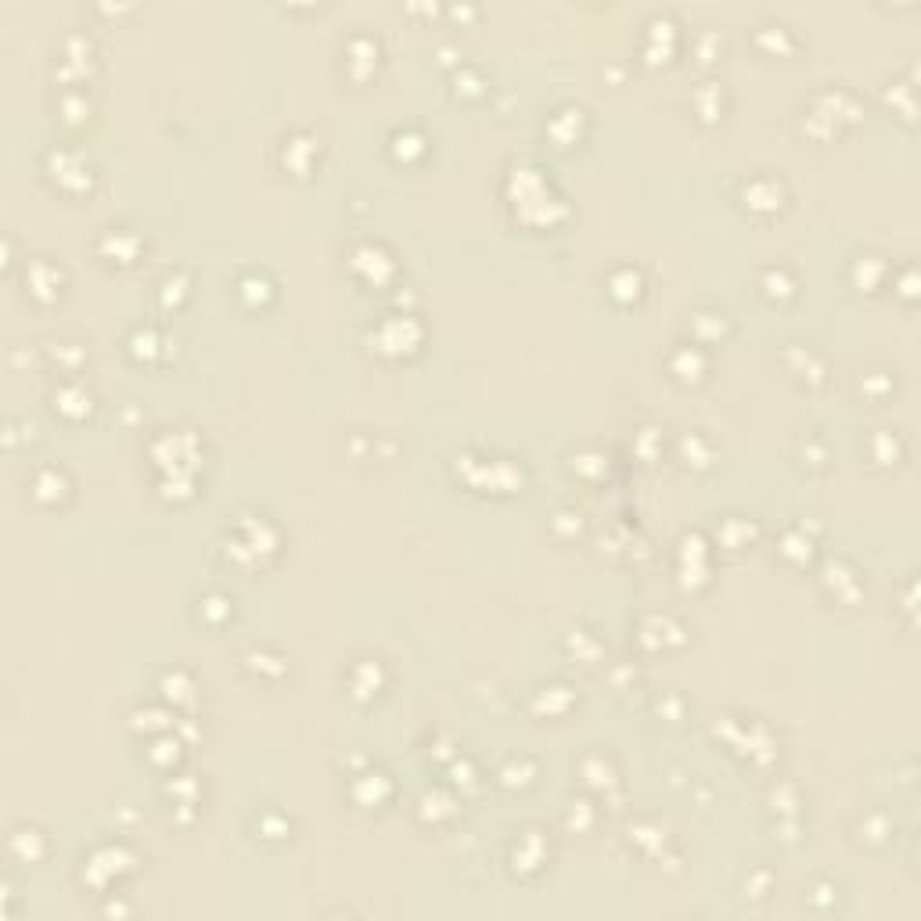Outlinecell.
<instances>
[{
	"instance_id": "1",
	"label": "cell",
	"mask_w": 921,
	"mask_h": 921,
	"mask_svg": "<svg viewBox=\"0 0 921 921\" xmlns=\"http://www.w3.org/2000/svg\"><path fill=\"white\" fill-rule=\"evenodd\" d=\"M278 551V529L263 515H238L227 529V558L238 565H263Z\"/></svg>"
},
{
	"instance_id": "2",
	"label": "cell",
	"mask_w": 921,
	"mask_h": 921,
	"mask_svg": "<svg viewBox=\"0 0 921 921\" xmlns=\"http://www.w3.org/2000/svg\"><path fill=\"white\" fill-rule=\"evenodd\" d=\"M860 112H864V105H860V98L853 94V90L828 87V90H821V94H814V101H810V119H803V126L821 123L824 126L821 141H824V137L839 134L842 126L857 123Z\"/></svg>"
},
{
	"instance_id": "3",
	"label": "cell",
	"mask_w": 921,
	"mask_h": 921,
	"mask_svg": "<svg viewBox=\"0 0 921 921\" xmlns=\"http://www.w3.org/2000/svg\"><path fill=\"white\" fill-rule=\"evenodd\" d=\"M421 335H425V331L414 321V313H389V317H382V321L375 324V331H371L375 349L385 353V357H403V353L418 349Z\"/></svg>"
},
{
	"instance_id": "4",
	"label": "cell",
	"mask_w": 921,
	"mask_h": 921,
	"mask_svg": "<svg viewBox=\"0 0 921 921\" xmlns=\"http://www.w3.org/2000/svg\"><path fill=\"white\" fill-rule=\"evenodd\" d=\"M134 871V853L126 846H101V850L90 853V860H83L80 878L90 882L94 889H108L112 882H119L123 875Z\"/></svg>"
},
{
	"instance_id": "5",
	"label": "cell",
	"mask_w": 921,
	"mask_h": 921,
	"mask_svg": "<svg viewBox=\"0 0 921 921\" xmlns=\"http://www.w3.org/2000/svg\"><path fill=\"white\" fill-rule=\"evenodd\" d=\"M349 270L364 278L367 285H385L396 274V260L382 242H360L349 256Z\"/></svg>"
},
{
	"instance_id": "6",
	"label": "cell",
	"mask_w": 921,
	"mask_h": 921,
	"mask_svg": "<svg viewBox=\"0 0 921 921\" xmlns=\"http://www.w3.org/2000/svg\"><path fill=\"white\" fill-rule=\"evenodd\" d=\"M742 202L749 213L756 216H774L788 206V191L778 177H752L742 184Z\"/></svg>"
},
{
	"instance_id": "7",
	"label": "cell",
	"mask_w": 921,
	"mask_h": 921,
	"mask_svg": "<svg viewBox=\"0 0 921 921\" xmlns=\"http://www.w3.org/2000/svg\"><path fill=\"white\" fill-rule=\"evenodd\" d=\"M785 367L803 385H810V389L828 382V364H824V357L814 346H803V342H792V346L785 349Z\"/></svg>"
},
{
	"instance_id": "8",
	"label": "cell",
	"mask_w": 921,
	"mask_h": 921,
	"mask_svg": "<svg viewBox=\"0 0 921 921\" xmlns=\"http://www.w3.org/2000/svg\"><path fill=\"white\" fill-rule=\"evenodd\" d=\"M98 252L108 263H119V267H130L141 256V238H137L130 227H105V234L98 238Z\"/></svg>"
},
{
	"instance_id": "9",
	"label": "cell",
	"mask_w": 921,
	"mask_h": 921,
	"mask_svg": "<svg viewBox=\"0 0 921 921\" xmlns=\"http://www.w3.org/2000/svg\"><path fill=\"white\" fill-rule=\"evenodd\" d=\"M670 371L677 382L691 385V382H702L709 371V357L706 349L698 346V342H677L670 353Z\"/></svg>"
},
{
	"instance_id": "10",
	"label": "cell",
	"mask_w": 921,
	"mask_h": 921,
	"mask_svg": "<svg viewBox=\"0 0 921 921\" xmlns=\"http://www.w3.org/2000/svg\"><path fill=\"white\" fill-rule=\"evenodd\" d=\"M511 860H515V871H522V875H537V871H544L547 860H551V850H547V835L537 832V828H529V832L519 835V842H515Z\"/></svg>"
},
{
	"instance_id": "11",
	"label": "cell",
	"mask_w": 921,
	"mask_h": 921,
	"mask_svg": "<svg viewBox=\"0 0 921 921\" xmlns=\"http://www.w3.org/2000/svg\"><path fill=\"white\" fill-rule=\"evenodd\" d=\"M349 695L360 698V702H371L375 695H382L385 688V670L378 659H357L349 666Z\"/></svg>"
},
{
	"instance_id": "12",
	"label": "cell",
	"mask_w": 921,
	"mask_h": 921,
	"mask_svg": "<svg viewBox=\"0 0 921 921\" xmlns=\"http://www.w3.org/2000/svg\"><path fill=\"white\" fill-rule=\"evenodd\" d=\"M868 454H871V465H878V468L904 465V457H907L904 432H900V429H878V432H871Z\"/></svg>"
},
{
	"instance_id": "13",
	"label": "cell",
	"mask_w": 921,
	"mask_h": 921,
	"mask_svg": "<svg viewBox=\"0 0 921 921\" xmlns=\"http://www.w3.org/2000/svg\"><path fill=\"white\" fill-rule=\"evenodd\" d=\"M26 281H29V292H33L40 303H54V299L62 296L65 274H62V267H54V263L33 260L26 267Z\"/></svg>"
},
{
	"instance_id": "14",
	"label": "cell",
	"mask_w": 921,
	"mask_h": 921,
	"mask_svg": "<svg viewBox=\"0 0 921 921\" xmlns=\"http://www.w3.org/2000/svg\"><path fill=\"white\" fill-rule=\"evenodd\" d=\"M641 641L652 648V652H666L673 644H684V626L677 623L673 616H644L641 623Z\"/></svg>"
},
{
	"instance_id": "15",
	"label": "cell",
	"mask_w": 921,
	"mask_h": 921,
	"mask_svg": "<svg viewBox=\"0 0 921 921\" xmlns=\"http://www.w3.org/2000/svg\"><path fill=\"white\" fill-rule=\"evenodd\" d=\"M378 62H382V44H378L375 36H367V33L349 36L346 65L353 76H371V72L378 69Z\"/></svg>"
},
{
	"instance_id": "16",
	"label": "cell",
	"mask_w": 921,
	"mask_h": 921,
	"mask_svg": "<svg viewBox=\"0 0 921 921\" xmlns=\"http://www.w3.org/2000/svg\"><path fill=\"white\" fill-rule=\"evenodd\" d=\"M47 173H54V180H58L62 188H69L72 177H80L83 184H90V180H94V173H90V162L83 159L80 152H65V148H51V152H47Z\"/></svg>"
},
{
	"instance_id": "17",
	"label": "cell",
	"mask_w": 921,
	"mask_h": 921,
	"mask_svg": "<svg viewBox=\"0 0 921 921\" xmlns=\"http://www.w3.org/2000/svg\"><path fill=\"white\" fill-rule=\"evenodd\" d=\"M54 411H62L69 421L87 418V414L94 411V393L80 382H65L62 389L54 393Z\"/></svg>"
},
{
	"instance_id": "18",
	"label": "cell",
	"mask_w": 921,
	"mask_h": 921,
	"mask_svg": "<svg viewBox=\"0 0 921 921\" xmlns=\"http://www.w3.org/2000/svg\"><path fill=\"white\" fill-rule=\"evenodd\" d=\"M72 493V479L62 468H40L33 475V497L40 504H62Z\"/></svg>"
},
{
	"instance_id": "19",
	"label": "cell",
	"mask_w": 921,
	"mask_h": 921,
	"mask_svg": "<svg viewBox=\"0 0 921 921\" xmlns=\"http://www.w3.org/2000/svg\"><path fill=\"white\" fill-rule=\"evenodd\" d=\"M234 292H238V299L249 306H267L270 299H274V292H278V285L270 281L267 270H245L242 278H238V285H234Z\"/></svg>"
},
{
	"instance_id": "20",
	"label": "cell",
	"mask_w": 921,
	"mask_h": 921,
	"mask_svg": "<svg viewBox=\"0 0 921 921\" xmlns=\"http://www.w3.org/2000/svg\"><path fill=\"white\" fill-rule=\"evenodd\" d=\"M605 292H609L616 303H637V299L644 296V274L637 267H616L609 274V281H605Z\"/></svg>"
},
{
	"instance_id": "21",
	"label": "cell",
	"mask_w": 921,
	"mask_h": 921,
	"mask_svg": "<svg viewBox=\"0 0 921 921\" xmlns=\"http://www.w3.org/2000/svg\"><path fill=\"white\" fill-rule=\"evenodd\" d=\"M760 288H763V296H767V299H774V303H785V299H796L799 281H796V274H792L788 267H767L760 274Z\"/></svg>"
},
{
	"instance_id": "22",
	"label": "cell",
	"mask_w": 921,
	"mask_h": 921,
	"mask_svg": "<svg viewBox=\"0 0 921 921\" xmlns=\"http://www.w3.org/2000/svg\"><path fill=\"white\" fill-rule=\"evenodd\" d=\"M695 112L702 119H716L724 112V90H720V83H702L695 90Z\"/></svg>"
},
{
	"instance_id": "23",
	"label": "cell",
	"mask_w": 921,
	"mask_h": 921,
	"mask_svg": "<svg viewBox=\"0 0 921 921\" xmlns=\"http://www.w3.org/2000/svg\"><path fill=\"white\" fill-rule=\"evenodd\" d=\"M162 346H166V339H162L155 328H137L134 335H130V353H134L137 360H148V364H152L155 353H159Z\"/></svg>"
},
{
	"instance_id": "24",
	"label": "cell",
	"mask_w": 921,
	"mask_h": 921,
	"mask_svg": "<svg viewBox=\"0 0 921 921\" xmlns=\"http://www.w3.org/2000/svg\"><path fill=\"white\" fill-rule=\"evenodd\" d=\"M159 691H162V698H166V702H184V698H191L195 684H191V677L184 670H170V673H162Z\"/></svg>"
},
{
	"instance_id": "25",
	"label": "cell",
	"mask_w": 921,
	"mask_h": 921,
	"mask_svg": "<svg viewBox=\"0 0 921 921\" xmlns=\"http://www.w3.org/2000/svg\"><path fill=\"white\" fill-rule=\"evenodd\" d=\"M288 152H292V159H285V166H288V170L306 173V170H310V166H306V162H303V155L313 162V155H317V144H313L310 137H288V141H285V148H281V155H288Z\"/></svg>"
},
{
	"instance_id": "26",
	"label": "cell",
	"mask_w": 921,
	"mask_h": 921,
	"mask_svg": "<svg viewBox=\"0 0 921 921\" xmlns=\"http://www.w3.org/2000/svg\"><path fill=\"white\" fill-rule=\"evenodd\" d=\"M889 393H896V378L889 375V371H868V375L860 378V396H868V400H886Z\"/></svg>"
},
{
	"instance_id": "27",
	"label": "cell",
	"mask_w": 921,
	"mask_h": 921,
	"mask_svg": "<svg viewBox=\"0 0 921 921\" xmlns=\"http://www.w3.org/2000/svg\"><path fill=\"white\" fill-rule=\"evenodd\" d=\"M896 274H904V281H896L893 270H889V288H893V296H900L907 306H911L914 299H918V288H914V285H918V278H914V267H911V263H904V267L896 270Z\"/></svg>"
},
{
	"instance_id": "28",
	"label": "cell",
	"mask_w": 921,
	"mask_h": 921,
	"mask_svg": "<svg viewBox=\"0 0 921 921\" xmlns=\"http://www.w3.org/2000/svg\"><path fill=\"white\" fill-rule=\"evenodd\" d=\"M781 544H785V547H781V555H799L803 562L814 555V540L806 537V533H799V529H788Z\"/></svg>"
},
{
	"instance_id": "29",
	"label": "cell",
	"mask_w": 921,
	"mask_h": 921,
	"mask_svg": "<svg viewBox=\"0 0 921 921\" xmlns=\"http://www.w3.org/2000/svg\"><path fill=\"white\" fill-rule=\"evenodd\" d=\"M263 824H267V828H263V832H267L263 839H278V842L292 839V835H288L292 832V824H288L281 814H263Z\"/></svg>"
},
{
	"instance_id": "30",
	"label": "cell",
	"mask_w": 921,
	"mask_h": 921,
	"mask_svg": "<svg viewBox=\"0 0 921 921\" xmlns=\"http://www.w3.org/2000/svg\"><path fill=\"white\" fill-rule=\"evenodd\" d=\"M184 288H188V285H184V281H180V278H166V281H162V285H159V299H162V303H166V306H170V299H173V296H180Z\"/></svg>"
}]
</instances>
